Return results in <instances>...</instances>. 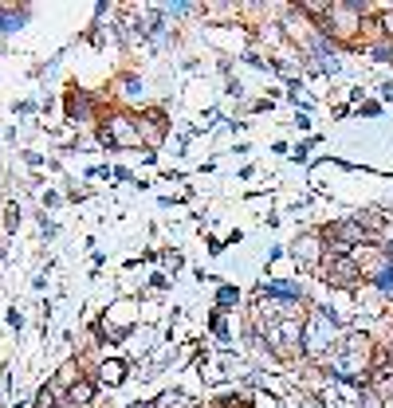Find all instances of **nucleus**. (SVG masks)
I'll return each mask as SVG.
<instances>
[{"mask_svg": "<svg viewBox=\"0 0 393 408\" xmlns=\"http://www.w3.org/2000/svg\"><path fill=\"white\" fill-rule=\"evenodd\" d=\"M366 353H369L366 334H346L342 337V353L334 358V369L342 373V377H358V373L366 369Z\"/></svg>", "mask_w": 393, "mask_h": 408, "instance_id": "obj_1", "label": "nucleus"}, {"mask_svg": "<svg viewBox=\"0 0 393 408\" xmlns=\"http://www.w3.org/2000/svg\"><path fill=\"white\" fill-rule=\"evenodd\" d=\"M334 342V318L327 310H315L307 322V337H303V353H311V358H319V353H327Z\"/></svg>", "mask_w": 393, "mask_h": 408, "instance_id": "obj_2", "label": "nucleus"}, {"mask_svg": "<svg viewBox=\"0 0 393 408\" xmlns=\"http://www.w3.org/2000/svg\"><path fill=\"white\" fill-rule=\"evenodd\" d=\"M322 267H327V283H334V287H354L358 275H362L354 255H331Z\"/></svg>", "mask_w": 393, "mask_h": 408, "instance_id": "obj_3", "label": "nucleus"}, {"mask_svg": "<svg viewBox=\"0 0 393 408\" xmlns=\"http://www.w3.org/2000/svg\"><path fill=\"white\" fill-rule=\"evenodd\" d=\"M67 400H71V405H91V400H95V384L91 381H75L71 389H67Z\"/></svg>", "mask_w": 393, "mask_h": 408, "instance_id": "obj_4", "label": "nucleus"}, {"mask_svg": "<svg viewBox=\"0 0 393 408\" xmlns=\"http://www.w3.org/2000/svg\"><path fill=\"white\" fill-rule=\"evenodd\" d=\"M122 377H126L122 361H102V381H107V384H118Z\"/></svg>", "mask_w": 393, "mask_h": 408, "instance_id": "obj_5", "label": "nucleus"}, {"mask_svg": "<svg viewBox=\"0 0 393 408\" xmlns=\"http://www.w3.org/2000/svg\"><path fill=\"white\" fill-rule=\"evenodd\" d=\"M39 408H60V384H44L39 389V400H36Z\"/></svg>", "mask_w": 393, "mask_h": 408, "instance_id": "obj_6", "label": "nucleus"}, {"mask_svg": "<svg viewBox=\"0 0 393 408\" xmlns=\"http://www.w3.org/2000/svg\"><path fill=\"white\" fill-rule=\"evenodd\" d=\"M295 255H303V259H307V263H311V259L319 255V240H311V236H307V240H303V243H299V248H295Z\"/></svg>", "mask_w": 393, "mask_h": 408, "instance_id": "obj_7", "label": "nucleus"}, {"mask_svg": "<svg viewBox=\"0 0 393 408\" xmlns=\"http://www.w3.org/2000/svg\"><path fill=\"white\" fill-rule=\"evenodd\" d=\"M161 405H165V408H185V393H165Z\"/></svg>", "mask_w": 393, "mask_h": 408, "instance_id": "obj_8", "label": "nucleus"}, {"mask_svg": "<svg viewBox=\"0 0 393 408\" xmlns=\"http://www.w3.org/2000/svg\"><path fill=\"white\" fill-rule=\"evenodd\" d=\"M362 408H385V405H381L378 393H366V396H362Z\"/></svg>", "mask_w": 393, "mask_h": 408, "instance_id": "obj_9", "label": "nucleus"}, {"mask_svg": "<svg viewBox=\"0 0 393 408\" xmlns=\"http://www.w3.org/2000/svg\"><path fill=\"white\" fill-rule=\"evenodd\" d=\"M60 384H67V389H71V384H75V365H67V369L60 373Z\"/></svg>", "mask_w": 393, "mask_h": 408, "instance_id": "obj_10", "label": "nucleus"}]
</instances>
